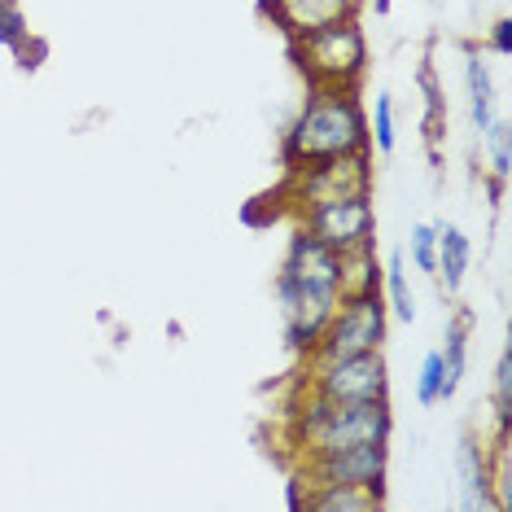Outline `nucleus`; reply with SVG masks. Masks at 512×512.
<instances>
[{
    "mask_svg": "<svg viewBox=\"0 0 512 512\" xmlns=\"http://www.w3.org/2000/svg\"><path fill=\"white\" fill-rule=\"evenodd\" d=\"M394 434V412L386 399H359V403H333L316 394H298L285 412V447L289 456L311 460L329 456L342 447L359 442H390Z\"/></svg>",
    "mask_w": 512,
    "mask_h": 512,
    "instance_id": "nucleus-1",
    "label": "nucleus"
},
{
    "mask_svg": "<svg viewBox=\"0 0 512 512\" xmlns=\"http://www.w3.org/2000/svg\"><path fill=\"white\" fill-rule=\"evenodd\" d=\"M342 154H372L368 110L359 101V88H311L285 132V145H281L285 171H298L307 162H324V158H342Z\"/></svg>",
    "mask_w": 512,
    "mask_h": 512,
    "instance_id": "nucleus-2",
    "label": "nucleus"
},
{
    "mask_svg": "<svg viewBox=\"0 0 512 512\" xmlns=\"http://www.w3.org/2000/svg\"><path fill=\"white\" fill-rule=\"evenodd\" d=\"M294 62L311 88H359L368 71V36L359 18H337L324 27L294 36Z\"/></svg>",
    "mask_w": 512,
    "mask_h": 512,
    "instance_id": "nucleus-3",
    "label": "nucleus"
},
{
    "mask_svg": "<svg viewBox=\"0 0 512 512\" xmlns=\"http://www.w3.org/2000/svg\"><path fill=\"white\" fill-rule=\"evenodd\" d=\"M298 394H316L333 403H359V399H386L390 394V368L381 351L351 355V359H311L302 355Z\"/></svg>",
    "mask_w": 512,
    "mask_h": 512,
    "instance_id": "nucleus-4",
    "label": "nucleus"
},
{
    "mask_svg": "<svg viewBox=\"0 0 512 512\" xmlns=\"http://www.w3.org/2000/svg\"><path fill=\"white\" fill-rule=\"evenodd\" d=\"M390 333V307L377 294H351L342 298V307L333 311V320L324 324L320 342L311 346V359H351V355H368L381 351Z\"/></svg>",
    "mask_w": 512,
    "mask_h": 512,
    "instance_id": "nucleus-5",
    "label": "nucleus"
},
{
    "mask_svg": "<svg viewBox=\"0 0 512 512\" xmlns=\"http://www.w3.org/2000/svg\"><path fill=\"white\" fill-rule=\"evenodd\" d=\"M294 228L311 232L316 241L342 254L364 246V241H377V206H372V193L329 197V202H311L294 211Z\"/></svg>",
    "mask_w": 512,
    "mask_h": 512,
    "instance_id": "nucleus-6",
    "label": "nucleus"
},
{
    "mask_svg": "<svg viewBox=\"0 0 512 512\" xmlns=\"http://www.w3.org/2000/svg\"><path fill=\"white\" fill-rule=\"evenodd\" d=\"M285 197L294 211L311 202H329V197H355L372 193V154H342V158H324L307 162L298 171H285Z\"/></svg>",
    "mask_w": 512,
    "mask_h": 512,
    "instance_id": "nucleus-7",
    "label": "nucleus"
},
{
    "mask_svg": "<svg viewBox=\"0 0 512 512\" xmlns=\"http://www.w3.org/2000/svg\"><path fill=\"white\" fill-rule=\"evenodd\" d=\"M342 307V289H320V285H302L294 276L276 272V311H281V329L285 342L298 355H307L320 342L324 324L333 320V311Z\"/></svg>",
    "mask_w": 512,
    "mask_h": 512,
    "instance_id": "nucleus-8",
    "label": "nucleus"
},
{
    "mask_svg": "<svg viewBox=\"0 0 512 512\" xmlns=\"http://www.w3.org/2000/svg\"><path fill=\"white\" fill-rule=\"evenodd\" d=\"M294 473L307 486H386L390 473V442H359L329 456L298 460Z\"/></svg>",
    "mask_w": 512,
    "mask_h": 512,
    "instance_id": "nucleus-9",
    "label": "nucleus"
},
{
    "mask_svg": "<svg viewBox=\"0 0 512 512\" xmlns=\"http://www.w3.org/2000/svg\"><path fill=\"white\" fill-rule=\"evenodd\" d=\"M456 477H460V508L464 512H491L495 508L491 447H486V438L464 434L456 442Z\"/></svg>",
    "mask_w": 512,
    "mask_h": 512,
    "instance_id": "nucleus-10",
    "label": "nucleus"
},
{
    "mask_svg": "<svg viewBox=\"0 0 512 512\" xmlns=\"http://www.w3.org/2000/svg\"><path fill=\"white\" fill-rule=\"evenodd\" d=\"M359 9H364V0H267V14H272V22L289 40L307 36V31L324 27V22L359 18Z\"/></svg>",
    "mask_w": 512,
    "mask_h": 512,
    "instance_id": "nucleus-11",
    "label": "nucleus"
},
{
    "mask_svg": "<svg viewBox=\"0 0 512 512\" xmlns=\"http://www.w3.org/2000/svg\"><path fill=\"white\" fill-rule=\"evenodd\" d=\"M469 267H473V241H469V232H464L460 224H451V219H442V224H438V267H434V276L442 281L447 294H460Z\"/></svg>",
    "mask_w": 512,
    "mask_h": 512,
    "instance_id": "nucleus-12",
    "label": "nucleus"
},
{
    "mask_svg": "<svg viewBox=\"0 0 512 512\" xmlns=\"http://www.w3.org/2000/svg\"><path fill=\"white\" fill-rule=\"evenodd\" d=\"M464 92H469V123L482 136L495 123V79H491L486 53L477 49H469V57H464Z\"/></svg>",
    "mask_w": 512,
    "mask_h": 512,
    "instance_id": "nucleus-13",
    "label": "nucleus"
},
{
    "mask_svg": "<svg viewBox=\"0 0 512 512\" xmlns=\"http://www.w3.org/2000/svg\"><path fill=\"white\" fill-rule=\"evenodd\" d=\"M469 329H473V316L469 311H456L447 320V333H442V403L460 390L464 381V368H469Z\"/></svg>",
    "mask_w": 512,
    "mask_h": 512,
    "instance_id": "nucleus-14",
    "label": "nucleus"
},
{
    "mask_svg": "<svg viewBox=\"0 0 512 512\" xmlns=\"http://www.w3.org/2000/svg\"><path fill=\"white\" fill-rule=\"evenodd\" d=\"M386 499V486H307V512H372Z\"/></svg>",
    "mask_w": 512,
    "mask_h": 512,
    "instance_id": "nucleus-15",
    "label": "nucleus"
},
{
    "mask_svg": "<svg viewBox=\"0 0 512 512\" xmlns=\"http://www.w3.org/2000/svg\"><path fill=\"white\" fill-rule=\"evenodd\" d=\"M337 289H342V298L377 294L381 289V259H377V250H372V241L337 254Z\"/></svg>",
    "mask_w": 512,
    "mask_h": 512,
    "instance_id": "nucleus-16",
    "label": "nucleus"
},
{
    "mask_svg": "<svg viewBox=\"0 0 512 512\" xmlns=\"http://www.w3.org/2000/svg\"><path fill=\"white\" fill-rule=\"evenodd\" d=\"M381 298H386V307L403 324L416 320V294H412V281H407V259H403L399 250H394L390 259L381 263Z\"/></svg>",
    "mask_w": 512,
    "mask_h": 512,
    "instance_id": "nucleus-17",
    "label": "nucleus"
},
{
    "mask_svg": "<svg viewBox=\"0 0 512 512\" xmlns=\"http://www.w3.org/2000/svg\"><path fill=\"white\" fill-rule=\"evenodd\" d=\"M368 149L381 158H394V149H399V110H394V97L386 88L377 92L368 110Z\"/></svg>",
    "mask_w": 512,
    "mask_h": 512,
    "instance_id": "nucleus-18",
    "label": "nucleus"
},
{
    "mask_svg": "<svg viewBox=\"0 0 512 512\" xmlns=\"http://www.w3.org/2000/svg\"><path fill=\"white\" fill-rule=\"evenodd\" d=\"M477 141H482V149H486V167H491V180L504 184L508 171H512V127H508V119H499V114H495V123L486 127Z\"/></svg>",
    "mask_w": 512,
    "mask_h": 512,
    "instance_id": "nucleus-19",
    "label": "nucleus"
},
{
    "mask_svg": "<svg viewBox=\"0 0 512 512\" xmlns=\"http://www.w3.org/2000/svg\"><path fill=\"white\" fill-rule=\"evenodd\" d=\"M491 412L499 421V434H508L512 425V351L504 346L495 359V386H491Z\"/></svg>",
    "mask_w": 512,
    "mask_h": 512,
    "instance_id": "nucleus-20",
    "label": "nucleus"
},
{
    "mask_svg": "<svg viewBox=\"0 0 512 512\" xmlns=\"http://www.w3.org/2000/svg\"><path fill=\"white\" fill-rule=\"evenodd\" d=\"M0 44L9 53L27 57V44H31V27H27V14H22L18 0H0Z\"/></svg>",
    "mask_w": 512,
    "mask_h": 512,
    "instance_id": "nucleus-21",
    "label": "nucleus"
},
{
    "mask_svg": "<svg viewBox=\"0 0 512 512\" xmlns=\"http://www.w3.org/2000/svg\"><path fill=\"white\" fill-rule=\"evenodd\" d=\"M407 254H412L416 272H429L434 276L438 267V224H412V232H407Z\"/></svg>",
    "mask_w": 512,
    "mask_h": 512,
    "instance_id": "nucleus-22",
    "label": "nucleus"
},
{
    "mask_svg": "<svg viewBox=\"0 0 512 512\" xmlns=\"http://www.w3.org/2000/svg\"><path fill=\"white\" fill-rule=\"evenodd\" d=\"M416 403L421 407L442 403V355L438 351H425L421 368H416Z\"/></svg>",
    "mask_w": 512,
    "mask_h": 512,
    "instance_id": "nucleus-23",
    "label": "nucleus"
},
{
    "mask_svg": "<svg viewBox=\"0 0 512 512\" xmlns=\"http://www.w3.org/2000/svg\"><path fill=\"white\" fill-rule=\"evenodd\" d=\"M491 53H499V57H508L512 53V22L508 18H495V27H491Z\"/></svg>",
    "mask_w": 512,
    "mask_h": 512,
    "instance_id": "nucleus-24",
    "label": "nucleus"
},
{
    "mask_svg": "<svg viewBox=\"0 0 512 512\" xmlns=\"http://www.w3.org/2000/svg\"><path fill=\"white\" fill-rule=\"evenodd\" d=\"M364 5H372V9H377V14H381V18H386V14H390V5H394V0H364Z\"/></svg>",
    "mask_w": 512,
    "mask_h": 512,
    "instance_id": "nucleus-25",
    "label": "nucleus"
}]
</instances>
